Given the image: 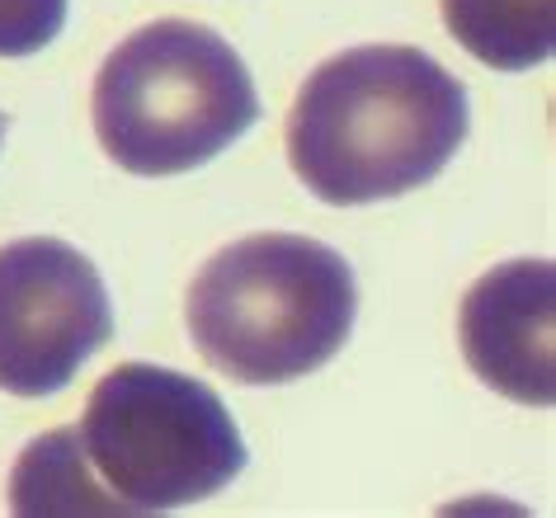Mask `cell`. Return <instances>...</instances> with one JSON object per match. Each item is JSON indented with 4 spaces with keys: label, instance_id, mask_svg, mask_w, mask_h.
I'll list each match as a JSON object with an SVG mask.
<instances>
[{
    "label": "cell",
    "instance_id": "1",
    "mask_svg": "<svg viewBox=\"0 0 556 518\" xmlns=\"http://www.w3.org/2000/svg\"><path fill=\"white\" fill-rule=\"evenodd\" d=\"M467 90L420 48L326 58L288 114V161L321 203L358 207L429 185L467 142Z\"/></svg>",
    "mask_w": 556,
    "mask_h": 518
},
{
    "label": "cell",
    "instance_id": "2",
    "mask_svg": "<svg viewBox=\"0 0 556 518\" xmlns=\"http://www.w3.org/2000/svg\"><path fill=\"white\" fill-rule=\"evenodd\" d=\"M358 316V283L340 250L312 236H245L199 269L189 334L231 382H298L344 349Z\"/></svg>",
    "mask_w": 556,
    "mask_h": 518
},
{
    "label": "cell",
    "instance_id": "3",
    "mask_svg": "<svg viewBox=\"0 0 556 518\" xmlns=\"http://www.w3.org/2000/svg\"><path fill=\"white\" fill-rule=\"evenodd\" d=\"M90 114L109 161L156 179L222 156L260 118V94L217 29L156 20L104 58Z\"/></svg>",
    "mask_w": 556,
    "mask_h": 518
},
{
    "label": "cell",
    "instance_id": "4",
    "mask_svg": "<svg viewBox=\"0 0 556 518\" xmlns=\"http://www.w3.org/2000/svg\"><path fill=\"white\" fill-rule=\"evenodd\" d=\"M76 439L123 518L199 504L245 467V439L217 391L156 363L104 372Z\"/></svg>",
    "mask_w": 556,
    "mask_h": 518
},
{
    "label": "cell",
    "instance_id": "5",
    "mask_svg": "<svg viewBox=\"0 0 556 518\" xmlns=\"http://www.w3.org/2000/svg\"><path fill=\"white\" fill-rule=\"evenodd\" d=\"M109 334V288L76 245L29 236L0 250V391L52 396Z\"/></svg>",
    "mask_w": 556,
    "mask_h": 518
},
{
    "label": "cell",
    "instance_id": "6",
    "mask_svg": "<svg viewBox=\"0 0 556 518\" xmlns=\"http://www.w3.org/2000/svg\"><path fill=\"white\" fill-rule=\"evenodd\" d=\"M556 269L547 260H514L500 264L467 288L457 334L471 372L500 396L523 405L556 401V368H552V306Z\"/></svg>",
    "mask_w": 556,
    "mask_h": 518
},
{
    "label": "cell",
    "instance_id": "7",
    "mask_svg": "<svg viewBox=\"0 0 556 518\" xmlns=\"http://www.w3.org/2000/svg\"><path fill=\"white\" fill-rule=\"evenodd\" d=\"M443 24L495 72H528L556 48V0H439Z\"/></svg>",
    "mask_w": 556,
    "mask_h": 518
},
{
    "label": "cell",
    "instance_id": "8",
    "mask_svg": "<svg viewBox=\"0 0 556 518\" xmlns=\"http://www.w3.org/2000/svg\"><path fill=\"white\" fill-rule=\"evenodd\" d=\"M10 509L24 518H52V514H109L114 518V500L100 490V481L86 467L76 429H58L34 439L15 462L10 476Z\"/></svg>",
    "mask_w": 556,
    "mask_h": 518
},
{
    "label": "cell",
    "instance_id": "9",
    "mask_svg": "<svg viewBox=\"0 0 556 518\" xmlns=\"http://www.w3.org/2000/svg\"><path fill=\"white\" fill-rule=\"evenodd\" d=\"M66 29V0H0V58H34Z\"/></svg>",
    "mask_w": 556,
    "mask_h": 518
},
{
    "label": "cell",
    "instance_id": "10",
    "mask_svg": "<svg viewBox=\"0 0 556 518\" xmlns=\"http://www.w3.org/2000/svg\"><path fill=\"white\" fill-rule=\"evenodd\" d=\"M0 137H5V114H0Z\"/></svg>",
    "mask_w": 556,
    "mask_h": 518
}]
</instances>
